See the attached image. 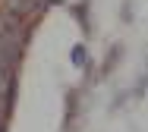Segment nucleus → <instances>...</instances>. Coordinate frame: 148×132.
Masks as SVG:
<instances>
[{"mask_svg":"<svg viewBox=\"0 0 148 132\" xmlns=\"http://www.w3.org/2000/svg\"><path fill=\"white\" fill-rule=\"evenodd\" d=\"M85 60H88L85 47H82V44H79V47H73V63H76V66H85Z\"/></svg>","mask_w":148,"mask_h":132,"instance_id":"f257e3e1","label":"nucleus"}]
</instances>
